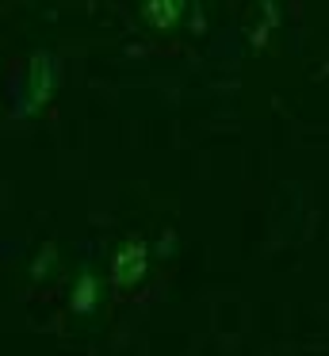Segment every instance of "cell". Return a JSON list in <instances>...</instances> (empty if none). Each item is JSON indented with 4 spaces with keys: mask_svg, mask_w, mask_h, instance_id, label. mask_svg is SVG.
Listing matches in <instances>:
<instances>
[{
    "mask_svg": "<svg viewBox=\"0 0 329 356\" xmlns=\"http://www.w3.org/2000/svg\"><path fill=\"white\" fill-rule=\"evenodd\" d=\"M54 85H58V70H54L50 54H35L27 62V77H23V96H19V111L31 115L38 111L46 100L54 96Z\"/></svg>",
    "mask_w": 329,
    "mask_h": 356,
    "instance_id": "1",
    "label": "cell"
},
{
    "mask_svg": "<svg viewBox=\"0 0 329 356\" xmlns=\"http://www.w3.org/2000/svg\"><path fill=\"white\" fill-rule=\"evenodd\" d=\"M145 268H150V245L134 238L127 245H119V253L111 257V284L119 291H130L145 280Z\"/></svg>",
    "mask_w": 329,
    "mask_h": 356,
    "instance_id": "2",
    "label": "cell"
},
{
    "mask_svg": "<svg viewBox=\"0 0 329 356\" xmlns=\"http://www.w3.org/2000/svg\"><path fill=\"white\" fill-rule=\"evenodd\" d=\"M188 4L191 0H145V19H150V27H157V31H172L184 19Z\"/></svg>",
    "mask_w": 329,
    "mask_h": 356,
    "instance_id": "3",
    "label": "cell"
},
{
    "mask_svg": "<svg viewBox=\"0 0 329 356\" xmlns=\"http://www.w3.org/2000/svg\"><path fill=\"white\" fill-rule=\"evenodd\" d=\"M99 302V280L92 268H84L81 276H77L73 291H69V307H73V314H92Z\"/></svg>",
    "mask_w": 329,
    "mask_h": 356,
    "instance_id": "4",
    "label": "cell"
}]
</instances>
